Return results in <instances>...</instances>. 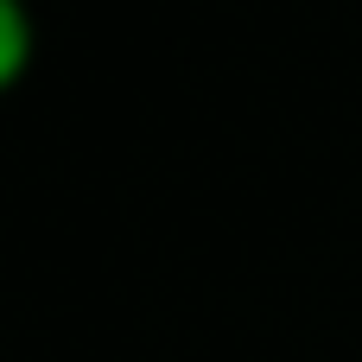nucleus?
<instances>
[{"label":"nucleus","instance_id":"nucleus-1","mask_svg":"<svg viewBox=\"0 0 362 362\" xmlns=\"http://www.w3.org/2000/svg\"><path fill=\"white\" fill-rule=\"evenodd\" d=\"M32 57H38L32 6H25V0H0V95L19 89V76L32 70Z\"/></svg>","mask_w":362,"mask_h":362}]
</instances>
